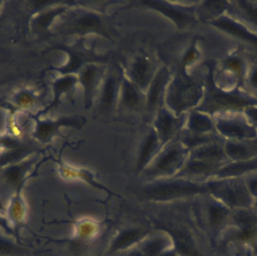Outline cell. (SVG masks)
Returning <instances> with one entry per match:
<instances>
[{
  "label": "cell",
  "instance_id": "1",
  "mask_svg": "<svg viewBox=\"0 0 257 256\" xmlns=\"http://www.w3.org/2000/svg\"><path fill=\"white\" fill-rule=\"evenodd\" d=\"M207 190L208 188L202 185L176 177L151 181L142 188L141 195L148 201L166 202L203 193Z\"/></svg>",
  "mask_w": 257,
  "mask_h": 256
},
{
  "label": "cell",
  "instance_id": "2",
  "mask_svg": "<svg viewBox=\"0 0 257 256\" xmlns=\"http://www.w3.org/2000/svg\"><path fill=\"white\" fill-rule=\"evenodd\" d=\"M184 159L185 151L180 144H170L143 171L144 175L151 181L169 179L180 172Z\"/></svg>",
  "mask_w": 257,
  "mask_h": 256
},
{
  "label": "cell",
  "instance_id": "3",
  "mask_svg": "<svg viewBox=\"0 0 257 256\" xmlns=\"http://www.w3.org/2000/svg\"><path fill=\"white\" fill-rule=\"evenodd\" d=\"M199 96L198 87L189 84L179 75L171 86L169 103L173 109L180 111L194 103Z\"/></svg>",
  "mask_w": 257,
  "mask_h": 256
},
{
  "label": "cell",
  "instance_id": "4",
  "mask_svg": "<svg viewBox=\"0 0 257 256\" xmlns=\"http://www.w3.org/2000/svg\"><path fill=\"white\" fill-rule=\"evenodd\" d=\"M148 235L149 232L144 228H124L119 231L111 240L108 253L120 254L136 247Z\"/></svg>",
  "mask_w": 257,
  "mask_h": 256
},
{
  "label": "cell",
  "instance_id": "5",
  "mask_svg": "<svg viewBox=\"0 0 257 256\" xmlns=\"http://www.w3.org/2000/svg\"><path fill=\"white\" fill-rule=\"evenodd\" d=\"M209 188L217 197L229 205L246 206L250 204L248 194L240 185L212 184Z\"/></svg>",
  "mask_w": 257,
  "mask_h": 256
},
{
  "label": "cell",
  "instance_id": "6",
  "mask_svg": "<svg viewBox=\"0 0 257 256\" xmlns=\"http://www.w3.org/2000/svg\"><path fill=\"white\" fill-rule=\"evenodd\" d=\"M136 247L139 248L145 255L160 256L166 251L173 248L172 237L167 232L155 235H148Z\"/></svg>",
  "mask_w": 257,
  "mask_h": 256
},
{
  "label": "cell",
  "instance_id": "7",
  "mask_svg": "<svg viewBox=\"0 0 257 256\" xmlns=\"http://www.w3.org/2000/svg\"><path fill=\"white\" fill-rule=\"evenodd\" d=\"M165 231L171 236L173 249L178 256H201L195 247L191 237L187 231L178 228H165Z\"/></svg>",
  "mask_w": 257,
  "mask_h": 256
},
{
  "label": "cell",
  "instance_id": "8",
  "mask_svg": "<svg viewBox=\"0 0 257 256\" xmlns=\"http://www.w3.org/2000/svg\"><path fill=\"white\" fill-rule=\"evenodd\" d=\"M251 104V101L241 96L216 93L208 97L205 108L209 110L237 108Z\"/></svg>",
  "mask_w": 257,
  "mask_h": 256
},
{
  "label": "cell",
  "instance_id": "9",
  "mask_svg": "<svg viewBox=\"0 0 257 256\" xmlns=\"http://www.w3.org/2000/svg\"><path fill=\"white\" fill-rule=\"evenodd\" d=\"M168 78L169 76L166 69H162L154 78L148 93L147 102L148 111H154L160 105L164 95L165 87Z\"/></svg>",
  "mask_w": 257,
  "mask_h": 256
},
{
  "label": "cell",
  "instance_id": "10",
  "mask_svg": "<svg viewBox=\"0 0 257 256\" xmlns=\"http://www.w3.org/2000/svg\"><path fill=\"white\" fill-rule=\"evenodd\" d=\"M158 150L159 141L157 137L154 133L150 134L146 141L142 146L139 158H138L136 168L139 172H142L149 166L150 164L157 156Z\"/></svg>",
  "mask_w": 257,
  "mask_h": 256
},
{
  "label": "cell",
  "instance_id": "11",
  "mask_svg": "<svg viewBox=\"0 0 257 256\" xmlns=\"http://www.w3.org/2000/svg\"><path fill=\"white\" fill-rule=\"evenodd\" d=\"M131 75L136 85L145 87L152 76V67L149 60L145 57L138 58L132 66Z\"/></svg>",
  "mask_w": 257,
  "mask_h": 256
},
{
  "label": "cell",
  "instance_id": "12",
  "mask_svg": "<svg viewBox=\"0 0 257 256\" xmlns=\"http://www.w3.org/2000/svg\"><path fill=\"white\" fill-rule=\"evenodd\" d=\"M119 89L118 79L115 76L107 78L101 94L100 106L103 111H110L112 109L114 102L117 99Z\"/></svg>",
  "mask_w": 257,
  "mask_h": 256
},
{
  "label": "cell",
  "instance_id": "13",
  "mask_svg": "<svg viewBox=\"0 0 257 256\" xmlns=\"http://www.w3.org/2000/svg\"><path fill=\"white\" fill-rule=\"evenodd\" d=\"M101 72L99 69L95 66H87L81 74V82L85 88L86 104L91 102L96 84L99 83Z\"/></svg>",
  "mask_w": 257,
  "mask_h": 256
},
{
  "label": "cell",
  "instance_id": "14",
  "mask_svg": "<svg viewBox=\"0 0 257 256\" xmlns=\"http://www.w3.org/2000/svg\"><path fill=\"white\" fill-rule=\"evenodd\" d=\"M178 126V121L174 119L169 113L163 111L159 114L157 120V127L158 129L159 137L163 141L172 137Z\"/></svg>",
  "mask_w": 257,
  "mask_h": 256
},
{
  "label": "cell",
  "instance_id": "15",
  "mask_svg": "<svg viewBox=\"0 0 257 256\" xmlns=\"http://www.w3.org/2000/svg\"><path fill=\"white\" fill-rule=\"evenodd\" d=\"M145 4L149 6L150 7L154 8L155 9H158L160 12L166 14L168 17L172 18L175 21L178 26H183L184 27L186 24H189L191 21V18L188 14L178 9H174L169 6H165L161 3H156V2H148Z\"/></svg>",
  "mask_w": 257,
  "mask_h": 256
},
{
  "label": "cell",
  "instance_id": "16",
  "mask_svg": "<svg viewBox=\"0 0 257 256\" xmlns=\"http://www.w3.org/2000/svg\"><path fill=\"white\" fill-rule=\"evenodd\" d=\"M213 24L218 28L230 33V34L238 36V37L241 38L244 40L248 41V42L257 45V38L256 36L250 34L243 27H240L238 24H235L232 21H227V20H220V21L213 23Z\"/></svg>",
  "mask_w": 257,
  "mask_h": 256
},
{
  "label": "cell",
  "instance_id": "17",
  "mask_svg": "<svg viewBox=\"0 0 257 256\" xmlns=\"http://www.w3.org/2000/svg\"><path fill=\"white\" fill-rule=\"evenodd\" d=\"M217 126L222 133L228 136L235 137V138H250L254 135V132L250 128L245 127L238 123L220 122Z\"/></svg>",
  "mask_w": 257,
  "mask_h": 256
},
{
  "label": "cell",
  "instance_id": "18",
  "mask_svg": "<svg viewBox=\"0 0 257 256\" xmlns=\"http://www.w3.org/2000/svg\"><path fill=\"white\" fill-rule=\"evenodd\" d=\"M75 28L80 33L101 30L100 20L92 14H78Z\"/></svg>",
  "mask_w": 257,
  "mask_h": 256
},
{
  "label": "cell",
  "instance_id": "19",
  "mask_svg": "<svg viewBox=\"0 0 257 256\" xmlns=\"http://www.w3.org/2000/svg\"><path fill=\"white\" fill-rule=\"evenodd\" d=\"M123 102L125 105L131 109L139 108L142 103V97L140 93L133 84L126 81L123 84Z\"/></svg>",
  "mask_w": 257,
  "mask_h": 256
},
{
  "label": "cell",
  "instance_id": "20",
  "mask_svg": "<svg viewBox=\"0 0 257 256\" xmlns=\"http://www.w3.org/2000/svg\"><path fill=\"white\" fill-rule=\"evenodd\" d=\"M256 168H257V162H242V163L235 164V165L226 167L220 171V174L223 176L238 175L245 171L256 169Z\"/></svg>",
  "mask_w": 257,
  "mask_h": 256
},
{
  "label": "cell",
  "instance_id": "21",
  "mask_svg": "<svg viewBox=\"0 0 257 256\" xmlns=\"http://www.w3.org/2000/svg\"><path fill=\"white\" fill-rule=\"evenodd\" d=\"M222 152L215 147H205L198 150L195 153L194 158L197 160H217L221 159Z\"/></svg>",
  "mask_w": 257,
  "mask_h": 256
},
{
  "label": "cell",
  "instance_id": "22",
  "mask_svg": "<svg viewBox=\"0 0 257 256\" xmlns=\"http://www.w3.org/2000/svg\"><path fill=\"white\" fill-rule=\"evenodd\" d=\"M234 220L244 229L253 228L256 222V218L254 215L246 211H239L234 216Z\"/></svg>",
  "mask_w": 257,
  "mask_h": 256
},
{
  "label": "cell",
  "instance_id": "23",
  "mask_svg": "<svg viewBox=\"0 0 257 256\" xmlns=\"http://www.w3.org/2000/svg\"><path fill=\"white\" fill-rule=\"evenodd\" d=\"M190 127L196 132H204L209 131L212 127V124L207 117L199 114H195L190 120Z\"/></svg>",
  "mask_w": 257,
  "mask_h": 256
},
{
  "label": "cell",
  "instance_id": "24",
  "mask_svg": "<svg viewBox=\"0 0 257 256\" xmlns=\"http://www.w3.org/2000/svg\"><path fill=\"white\" fill-rule=\"evenodd\" d=\"M227 210L224 207L217 204H212L209 207V219L211 224L218 225L226 219Z\"/></svg>",
  "mask_w": 257,
  "mask_h": 256
},
{
  "label": "cell",
  "instance_id": "25",
  "mask_svg": "<svg viewBox=\"0 0 257 256\" xmlns=\"http://www.w3.org/2000/svg\"><path fill=\"white\" fill-rule=\"evenodd\" d=\"M226 151L231 157L241 159L247 156V151L242 146L235 144H229L226 147Z\"/></svg>",
  "mask_w": 257,
  "mask_h": 256
},
{
  "label": "cell",
  "instance_id": "26",
  "mask_svg": "<svg viewBox=\"0 0 257 256\" xmlns=\"http://www.w3.org/2000/svg\"><path fill=\"white\" fill-rule=\"evenodd\" d=\"M240 4L241 5V7L244 9L246 16L248 18V19L252 23L257 26V8L247 3V2H240Z\"/></svg>",
  "mask_w": 257,
  "mask_h": 256
},
{
  "label": "cell",
  "instance_id": "27",
  "mask_svg": "<svg viewBox=\"0 0 257 256\" xmlns=\"http://www.w3.org/2000/svg\"><path fill=\"white\" fill-rule=\"evenodd\" d=\"M13 250L12 245L9 242L6 241L3 239L0 238V253H10Z\"/></svg>",
  "mask_w": 257,
  "mask_h": 256
},
{
  "label": "cell",
  "instance_id": "28",
  "mask_svg": "<svg viewBox=\"0 0 257 256\" xmlns=\"http://www.w3.org/2000/svg\"><path fill=\"white\" fill-rule=\"evenodd\" d=\"M226 66L229 69H232V70L235 71V72H240L241 69V62L238 60H236V59L228 60L227 63H226Z\"/></svg>",
  "mask_w": 257,
  "mask_h": 256
},
{
  "label": "cell",
  "instance_id": "29",
  "mask_svg": "<svg viewBox=\"0 0 257 256\" xmlns=\"http://www.w3.org/2000/svg\"><path fill=\"white\" fill-rule=\"evenodd\" d=\"M120 254V256H147L138 247L133 248V249H128L126 252Z\"/></svg>",
  "mask_w": 257,
  "mask_h": 256
},
{
  "label": "cell",
  "instance_id": "30",
  "mask_svg": "<svg viewBox=\"0 0 257 256\" xmlns=\"http://www.w3.org/2000/svg\"><path fill=\"white\" fill-rule=\"evenodd\" d=\"M20 176V171L17 169L12 170L8 174L9 180L12 183H17L19 180Z\"/></svg>",
  "mask_w": 257,
  "mask_h": 256
},
{
  "label": "cell",
  "instance_id": "31",
  "mask_svg": "<svg viewBox=\"0 0 257 256\" xmlns=\"http://www.w3.org/2000/svg\"><path fill=\"white\" fill-rule=\"evenodd\" d=\"M249 186H250V189L252 193L257 196V179L251 180V181L250 182Z\"/></svg>",
  "mask_w": 257,
  "mask_h": 256
},
{
  "label": "cell",
  "instance_id": "32",
  "mask_svg": "<svg viewBox=\"0 0 257 256\" xmlns=\"http://www.w3.org/2000/svg\"><path fill=\"white\" fill-rule=\"evenodd\" d=\"M160 256H178L177 255L176 252L174 250L173 248L172 249H169V250L166 251L164 253L162 254Z\"/></svg>",
  "mask_w": 257,
  "mask_h": 256
},
{
  "label": "cell",
  "instance_id": "33",
  "mask_svg": "<svg viewBox=\"0 0 257 256\" xmlns=\"http://www.w3.org/2000/svg\"><path fill=\"white\" fill-rule=\"evenodd\" d=\"M251 81L253 86L257 87V72H254V73L253 74V75H252Z\"/></svg>",
  "mask_w": 257,
  "mask_h": 256
},
{
  "label": "cell",
  "instance_id": "34",
  "mask_svg": "<svg viewBox=\"0 0 257 256\" xmlns=\"http://www.w3.org/2000/svg\"><path fill=\"white\" fill-rule=\"evenodd\" d=\"M252 116H253V118H254L255 120L257 122V112L252 113Z\"/></svg>",
  "mask_w": 257,
  "mask_h": 256
}]
</instances>
